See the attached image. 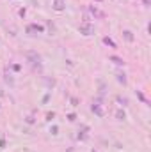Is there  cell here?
<instances>
[{"mask_svg":"<svg viewBox=\"0 0 151 152\" xmlns=\"http://www.w3.org/2000/svg\"><path fill=\"white\" fill-rule=\"evenodd\" d=\"M25 58L29 64H32L34 67H41V55H39L36 50H29L25 51Z\"/></svg>","mask_w":151,"mask_h":152,"instance_id":"cell-1","label":"cell"},{"mask_svg":"<svg viewBox=\"0 0 151 152\" xmlns=\"http://www.w3.org/2000/svg\"><path fill=\"white\" fill-rule=\"evenodd\" d=\"M78 32H80L84 37H91V36H94V25L89 23V21H84V23L78 27Z\"/></svg>","mask_w":151,"mask_h":152,"instance_id":"cell-2","label":"cell"},{"mask_svg":"<svg viewBox=\"0 0 151 152\" xmlns=\"http://www.w3.org/2000/svg\"><path fill=\"white\" fill-rule=\"evenodd\" d=\"M44 27L43 25H38V23H30V25H27L25 27V32L29 34V36H36V34H44Z\"/></svg>","mask_w":151,"mask_h":152,"instance_id":"cell-3","label":"cell"},{"mask_svg":"<svg viewBox=\"0 0 151 152\" xmlns=\"http://www.w3.org/2000/svg\"><path fill=\"white\" fill-rule=\"evenodd\" d=\"M89 12H91V14H93L94 18H98V20H103V18L107 16V14H105V12H103L101 9H98L96 5H89Z\"/></svg>","mask_w":151,"mask_h":152,"instance_id":"cell-4","label":"cell"},{"mask_svg":"<svg viewBox=\"0 0 151 152\" xmlns=\"http://www.w3.org/2000/svg\"><path fill=\"white\" fill-rule=\"evenodd\" d=\"M52 9H53V11H59V12L66 11V0H53Z\"/></svg>","mask_w":151,"mask_h":152,"instance_id":"cell-5","label":"cell"},{"mask_svg":"<svg viewBox=\"0 0 151 152\" xmlns=\"http://www.w3.org/2000/svg\"><path fill=\"white\" fill-rule=\"evenodd\" d=\"M109 60H110L112 64H115V66H119V67L126 64V62H124V58H123V57H117V55H110V57H109Z\"/></svg>","mask_w":151,"mask_h":152,"instance_id":"cell-6","label":"cell"},{"mask_svg":"<svg viewBox=\"0 0 151 152\" xmlns=\"http://www.w3.org/2000/svg\"><path fill=\"white\" fill-rule=\"evenodd\" d=\"M115 80H117L121 85H126V83H128V78H126V73H124V71H117V73H115Z\"/></svg>","mask_w":151,"mask_h":152,"instance_id":"cell-7","label":"cell"},{"mask_svg":"<svg viewBox=\"0 0 151 152\" xmlns=\"http://www.w3.org/2000/svg\"><path fill=\"white\" fill-rule=\"evenodd\" d=\"M91 112L94 115H98V117H103L105 115V112H103V108L98 104V103H94V104H91Z\"/></svg>","mask_w":151,"mask_h":152,"instance_id":"cell-8","label":"cell"},{"mask_svg":"<svg viewBox=\"0 0 151 152\" xmlns=\"http://www.w3.org/2000/svg\"><path fill=\"white\" fill-rule=\"evenodd\" d=\"M123 39H124L126 42H133V41H135V36H133L132 30H123Z\"/></svg>","mask_w":151,"mask_h":152,"instance_id":"cell-9","label":"cell"},{"mask_svg":"<svg viewBox=\"0 0 151 152\" xmlns=\"http://www.w3.org/2000/svg\"><path fill=\"white\" fill-rule=\"evenodd\" d=\"M103 44H105V46H109V48H117L115 41H114L112 37H109V36H107V37H103Z\"/></svg>","mask_w":151,"mask_h":152,"instance_id":"cell-10","label":"cell"},{"mask_svg":"<svg viewBox=\"0 0 151 152\" xmlns=\"http://www.w3.org/2000/svg\"><path fill=\"white\" fill-rule=\"evenodd\" d=\"M115 118H117V120H121V122H123V120H126V112L119 108V110L115 112Z\"/></svg>","mask_w":151,"mask_h":152,"instance_id":"cell-11","label":"cell"},{"mask_svg":"<svg viewBox=\"0 0 151 152\" xmlns=\"http://www.w3.org/2000/svg\"><path fill=\"white\" fill-rule=\"evenodd\" d=\"M87 138H89V134H87L85 131H80V129H78V134H76V140H80V142H85Z\"/></svg>","mask_w":151,"mask_h":152,"instance_id":"cell-12","label":"cell"},{"mask_svg":"<svg viewBox=\"0 0 151 152\" xmlns=\"http://www.w3.org/2000/svg\"><path fill=\"white\" fill-rule=\"evenodd\" d=\"M135 94H137V97H139V99H141V101H142V103H144V104H148V99H146V97H144V94H142V92H141V90H137V92H135Z\"/></svg>","mask_w":151,"mask_h":152,"instance_id":"cell-13","label":"cell"},{"mask_svg":"<svg viewBox=\"0 0 151 152\" xmlns=\"http://www.w3.org/2000/svg\"><path fill=\"white\" fill-rule=\"evenodd\" d=\"M117 103H119V104H123V106H126V104H128V99H126V97L117 96Z\"/></svg>","mask_w":151,"mask_h":152,"instance_id":"cell-14","label":"cell"},{"mask_svg":"<svg viewBox=\"0 0 151 152\" xmlns=\"http://www.w3.org/2000/svg\"><path fill=\"white\" fill-rule=\"evenodd\" d=\"M25 122H27V124H29V126H32V124H34V122H36V118H34V117H32V115H29V117H25Z\"/></svg>","mask_w":151,"mask_h":152,"instance_id":"cell-15","label":"cell"},{"mask_svg":"<svg viewBox=\"0 0 151 152\" xmlns=\"http://www.w3.org/2000/svg\"><path fill=\"white\" fill-rule=\"evenodd\" d=\"M11 69H13L14 73H20V71H21V66H20V64H13V66H11Z\"/></svg>","mask_w":151,"mask_h":152,"instance_id":"cell-16","label":"cell"},{"mask_svg":"<svg viewBox=\"0 0 151 152\" xmlns=\"http://www.w3.org/2000/svg\"><path fill=\"white\" fill-rule=\"evenodd\" d=\"M53 118H55V113H53V112H48V113H46V120H48V122H52Z\"/></svg>","mask_w":151,"mask_h":152,"instance_id":"cell-17","label":"cell"},{"mask_svg":"<svg viewBox=\"0 0 151 152\" xmlns=\"http://www.w3.org/2000/svg\"><path fill=\"white\" fill-rule=\"evenodd\" d=\"M70 103H71V106H78V103H80V101H78V97H71V99H70Z\"/></svg>","mask_w":151,"mask_h":152,"instance_id":"cell-18","label":"cell"},{"mask_svg":"<svg viewBox=\"0 0 151 152\" xmlns=\"http://www.w3.org/2000/svg\"><path fill=\"white\" fill-rule=\"evenodd\" d=\"M78 129H80V131H85V133H89V131H91V127H89V126H85V124H82Z\"/></svg>","mask_w":151,"mask_h":152,"instance_id":"cell-19","label":"cell"},{"mask_svg":"<svg viewBox=\"0 0 151 152\" xmlns=\"http://www.w3.org/2000/svg\"><path fill=\"white\" fill-rule=\"evenodd\" d=\"M66 118H68L70 122H75V120H76V115L75 113H68V117H66Z\"/></svg>","mask_w":151,"mask_h":152,"instance_id":"cell-20","label":"cell"},{"mask_svg":"<svg viewBox=\"0 0 151 152\" xmlns=\"http://www.w3.org/2000/svg\"><path fill=\"white\" fill-rule=\"evenodd\" d=\"M18 14H20L21 18H25V14H27V9H25V7H21V9L18 11Z\"/></svg>","mask_w":151,"mask_h":152,"instance_id":"cell-21","label":"cell"},{"mask_svg":"<svg viewBox=\"0 0 151 152\" xmlns=\"http://www.w3.org/2000/svg\"><path fill=\"white\" fill-rule=\"evenodd\" d=\"M50 133H52V134H57V133H59V127H57V126H52V127H50Z\"/></svg>","mask_w":151,"mask_h":152,"instance_id":"cell-22","label":"cell"},{"mask_svg":"<svg viewBox=\"0 0 151 152\" xmlns=\"http://www.w3.org/2000/svg\"><path fill=\"white\" fill-rule=\"evenodd\" d=\"M0 149H5V136L0 138Z\"/></svg>","mask_w":151,"mask_h":152,"instance_id":"cell-23","label":"cell"},{"mask_svg":"<svg viewBox=\"0 0 151 152\" xmlns=\"http://www.w3.org/2000/svg\"><path fill=\"white\" fill-rule=\"evenodd\" d=\"M142 2H144V5H146V7L150 5V0H142Z\"/></svg>","mask_w":151,"mask_h":152,"instance_id":"cell-24","label":"cell"},{"mask_svg":"<svg viewBox=\"0 0 151 152\" xmlns=\"http://www.w3.org/2000/svg\"><path fill=\"white\" fill-rule=\"evenodd\" d=\"M91 152H98V151H94V149H93V151H91Z\"/></svg>","mask_w":151,"mask_h":152,"instance_id":"cell-25","label":"cell"},{"mask_svg":"<svg viewBox=\"0 0 151 152\" xmlns=\"http://www.w3.org/2000/svg\"><path fill=\"white\" fill-rule=\"evenodd\" d=\"M96 2H101V0H96Z\"/></svg>","mask_w":151,"mask_h":152,"instance_id":"cell-26","label":"cell"}]
</instances>
